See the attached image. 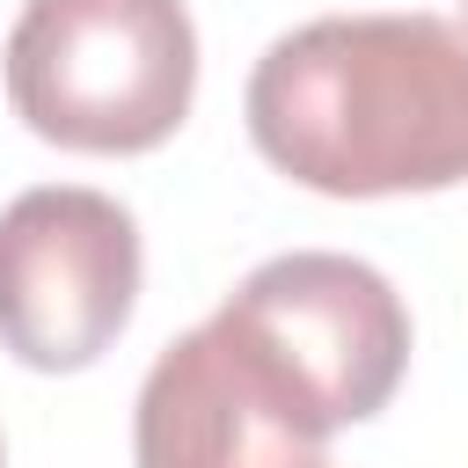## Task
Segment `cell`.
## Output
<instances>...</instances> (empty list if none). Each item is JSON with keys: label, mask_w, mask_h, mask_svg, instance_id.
Returning <instances> with one entry per match:
<instances>
[{"label": "cell", "mask_w": 468, "mask_h": 468, "mask_svg": "<svg viewBox=\"0 0 468 468\" xmlns=\"http://www.w3.org/2000/svg\"><path fill=\"white\" fill-rule=\"evenodd\" d=\"M256 154L322 197L468 183V29L446 15H322L249 73Z\"/></svg>", "instance_id": "6da1fadb"}, {"label": "cell", "mask_w": 468, "mask_h": 468, "mask_svg": "<svg viewBox=\"0 0 468 468\" xmlns=\"http://www.w3.org/2000/svg\"><path fill=\"white\" fill-rule=\"evenodd\" d=\"M15 117L66 154H154L197 95L183 0H22L7 51Z\"/></svg>", "instance_id": "7a4b0ae2"}, {"label": "cell", "mask_w": 468, "mask_h": 468, "mask_svg": "<svg viewBox=\"0 0 468 468\" xmlns=\"http://www.w3.org/2000/svg\"><path fill=\"white\" fill-rule=\"evenodd\" d=\"M329 431V395L234 300L154 358L132 410L139 468H314Z\"/></svg>", "instance_id": "3957f363"}, {"label": "cell", "mask_w": 468, "mask_h": 468, "mask_svg": "<svg viewBox=\"0 0 468 468\" xmlns=\"http://www.w3.org/2000/svg\"><path fill=\"white\" fill-rule=\"evenodd\" d=\"M139 307V227L117 197L37 183L0 212V344L29 373L95 366Z\"/></svg>", "instance_id": "277c9868"}, {"label": "cell", "mask_w": 468, "mask_h": 468, "mask_svg": "<svg viewBox=\"0 0 468 468\" xmlns=\"http://www.w3.org/2000/svg\"><path fill=\"white\" fill-rule=\"evenodd\" d=\"M227 300L292 351V366L329 395L336 424H366L395 402L410 373V307L373 263L292 249L256 263Z\"/></svg>", "instance_id": "5b68a950"}, {"label": "cell", "mask_w": 468, "mask_h": 468, "mask_svg": "<svg viewBox=\"0 0 468 468\" xmlns=\"http://www.w3.org/2000/svg\"><path fill=\"white\" fill-rule=\"evenodd\" d=\"M0 468H7V446H0Z\"/></svg>", "instance_id": "8992f818"}, {"label": "cell", "mask_w": 468, "mask_h": 468, "mask_svg": "<svg viewBox=\"0 0 468 468\" xmlns=\"http://www.w3.org/2000/svg\"><path fill=\"white\" fill-rule=\"evenodd\" d=\"M461 15H468V0H461Z\"/></svg>", "instance_id": "52a82bcc"}, {"label": "cell", "mask_w": 468, "mask_h": 468, "mask_svg": "<svg viewBox=\"0 0 468 468\" xmlns=\"http://www.w3.org/2000/svg\"><path fill=\"white\" fill-rule=\"evenodd\" d=\"M314 468H322V461H314Z\"/></svg>", "instance_id": "ba28073f"}]
</instances>
